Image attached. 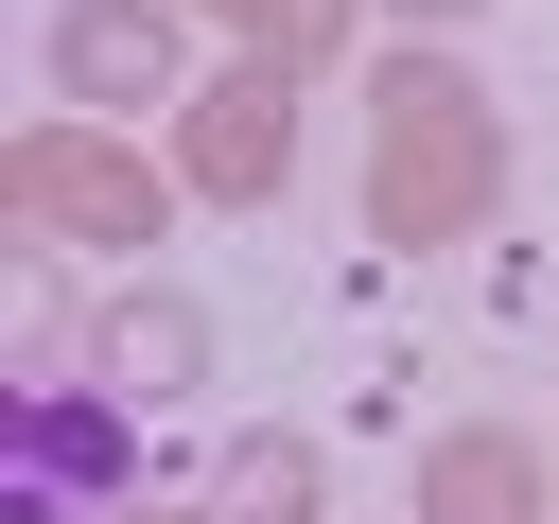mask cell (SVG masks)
Returning <instances> with one entry per match:
<instances>
[{"mask_svg": "<svg viewBox=\"0 0 559 524\" xmlns=\"http://www.w3.org/2000/svg\"><path fill=\"white\" fill-rule=\"evenodd\" d=\"M70 332H87V297H70V245H0V367H70Z\"/></svg>", "mask_w": 559, "mask_h": 524, "instance_id": "9c48e42d", "label": "cell"}, {"mask_svg": "<svg viewBox=\"0 0 559 524\" xmlns=\"http://www.w3.org/2000/svg\"><path fill=\"white\" fill-rule=\"evenodd\" d=\"M192 524H332V454L262 419V437H227V454H210V489H192Z\"/></svg>", "mask_w": 559, "mask_h": 524, "instance_id": "ba28073f", "label": "cell"}, {"mask_svg": "<svg viewBox=\"0 0 559 524\" xmlns=\"http://www.w3.org/2000/svg\"><path fill=\"white\" fill-rule=\"evenodd\" d=\"M210 17H227V35L262 52V70H297V87H314V70H332V52L367 35V0H210Z\"/></svg>", "mask_w": 559, "mask_h": 524, "instance_id": "30bf717a", "label": "cell"}, {"mask_svg": "<svg viewBox=\"0 0 559 524\" xmlns=\"http://www.w3.org/2000/svg\"><path fill=\"white\" fill-rule=\"evenodd\" d=\"M140 489V419L70 367H0V524H105Z\"/></svg>", "mask_w": 559, "mask_h": 524, "instance_id": "3957f363", "label": "cell"}, {"mask_svg": "<svg viewBox=\"0 0 559 524\" xmlns=\"http://www.w3.org/2000/svg\"><path fill=\"white\" fill-rule=\"evenodd\" d=\"M489 210H507V105L454 70V35H402V52L367 70V245L437 262V245H472Z\"/></svg>", "mask_w": 559, "mask_h": 524, "instance_id": "6da1fadb", "label": "cell"}, {"mask_svg": "<svg viewBox=\"0 0 559 524\" xmlns=\"http://www.w3.org/2000/svg\"><path fill=\"white\" fill-rule=\"evenodd\" d=\"M70 384H105L122 419H175V402H210V297H192V279H122V297L70 332Z\"/></svg>", "mask_w": 559, "mask_h": 524, "instance_id": "8992f818", "label": "cell"}, {"mask_svg": "<svg viewBox=\"0 0 559 524\" xmlns=\"http://www.w3.org/2000/svg\"><path fill=\"white\" fill-rule=\"evenodd\" d=\"M192 0H70L52 17V87H70V122H175V87H192V35H175Z\"/></svg>", "mask_w": 559, "mask_h": 524, "instance_id": "5b68a950", "label": "cell"}, {"mask_svg": "<svg viewBox=\"0 0 559 524\" xmlns=\"http://www.w3.org/2000/svg\"><path fill=\"white\" fill-rule=\"evenodd\" d=\"M384 17H402V35H472L489 0H384Z\"/></svg>", "mask_w": 559, "mask_h": 524, "instance_id": "8fae6325", "label": "cell"}, {"mask_svg": "<svg viewBox=\"0 0 559 524\" xmlns=\"http://www.w3.org/2000/svg\"><path fill=\"white\" fill-rule=\"evenodd\" d=\"M0 192H17V227H35V245H105V262L175 245V175H157L122 122H70V105L0 140Z\"/></svg>", "mask_w": 559, "mask_h": 524, "instance_id": "7a4b0ae2", "label": "cell"}, {"mask_svg": "<svg viewBox=\"0 0 559 524\" xmlns=\"http://www.w3.org/2000/svg\"><path fill=\"white\" fill-rule=\"evenodd\" d=\"M402 524H559V472H542L524 419H454V437H419Z\"/></svg>", "mask_w": 559, "mask_h": 524, "instance_id": "52a82bcc", "label": "cell"}, {"mask_svg": "<svg viewBox=\"0 0 559 524\" xmlns=\"http://www.w3.org/2000/svg\"><path fill=\"white\" fill-rule=\"evenodd\" d=\"M105 524H192V507H140V489H122V507H105Z\"/></svg>", "mask_w": 559, "mask_h": 524, "instance_id": "7c38bea8", "label": "cell"}, {"mask_svg": "<svg viewBox=\"0 0 559 524\" xmlns=\"http://www.w3.org/2000/svg\"><path fill=\"white\" fill-rule=\"evenodd\" d=\"M0 245H17V192H0Z\"/></svg>", "mask_w": 559, "mask_h": 524, "instance_id": "4fadbf2b", "label": "cell"}, {"mask_svg": "<svg viewBox=\"0 0 559 524\" xmlns=\"http://www.w3.org/2000/svg\"><path fill=\"white\" fill-rule=\"evenodd\" d=\"M157 175H175V210H280L297 192V70H262V52L192 70L157 122Z\"/></svg>", "mask_w": 559, "mask_h": 524, "instance_id": "277c9868", "label": "cell"}]
</instances>
